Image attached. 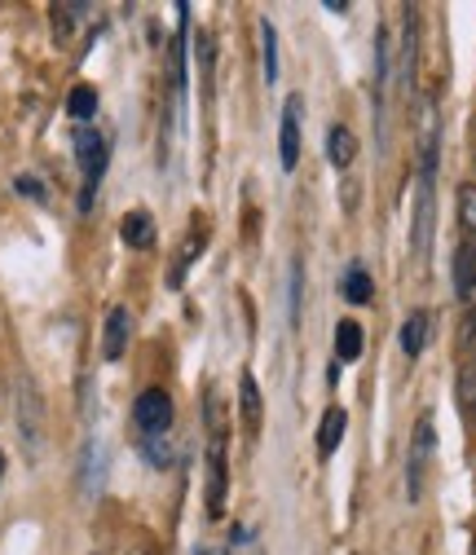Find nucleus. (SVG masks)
I'll return each instance as SVG.
<instances>
[{
	"label": "nucleus",
	"mask_w": 476,
	"mask_h": 555,
	"mask_svg": "<svg viewBox=\"0 0 476 555\" xmlns=\"http://www.w3.org/2000/svg\"><path fill=\"white\" fill-rule=\"evenodd\" d=\"M208 433H213V446H208V516L221 520L230 467H226V410H221L217 392L208 397Z\"/></svg>",
	"instance_id": "1"
},
{
	"label": "nucleus",
	"mask_w": 476,
	"mask_h": 555,
	"mask_svg": "<svg viewBox=\"0 0 476 555\" xmlns=\"http://www.w3.org/2000/svg\"><path fill=\"white\" fill-rule=\"evenodd\" d=\"M132 424L142 428V437H164L172 428V397L164 388H146L132 405Z\"/></svg>",
	"instance_id": "2"
},
{
	"label": "nucleus",
	"mask_w": 476,
	"mask_h": 555,
	"mask_svg": "<svg viewBox=\"0 0 476 555\" xmlns=\"http://www.w3.org/2000/svg\"><path fill=\"white\" fill-rule=\"evenodd\" d=\"M76 155H80V168H85V198H80V207H89V203H93V190H98V177H102V168H106V142L98 137V128L80 124V132H76Z\"/></svg>",
	"instance_id": "3"
},
{
	"label": "nucleus",
	"mask_w": 476,
	"mask_h": 555,
	"mask_svg": "<svg viewBox=\"0 0 476 555\" xmlns=\"http://www.w3.org/2000/svg\"><path fill=\"white\" fill-rule=\"evenodd\" d=\"M18 433L27 441V454H36L44 441V405H40V392L31 379L18 384Z\"/></svg>",
	"instance_id": "4"
},
{
	"label": "nucleus",
	"mask_w": 476,
	"mask_h": 555,
	"mask_svg": "<svg viewBox=\"0 0 476 555\" xmlns=\"http://www.w3.org/2000/svg\"><path fill=\"white\" fill-rule=\"evenodd\" d=\"M433 459V420H420L415 441H411V459H406V494L420 499L424 494V472Z\"/></svg>",
	"instance_id": "5"
},
{
	"label": "nucleus",
	"mask_w": 476,
	"mask_h": 555,
	"mask_svg": "<svg viewBox=\"0 0 476 555\" xmlns=\"http://www.w3.org/2000/svg\"><path fill=\"white\" fill-rule=\"evenodd\" d=\"M433 181H437V172H420V198H415V234H411L420 256H428V247H433V212H437Z\"/></svg>",
	"instance_id": "6"
},
{
	"label": "nucleus",
	"mask_w": 476,
	"mask_h": 555,
	"mask_svg": "<svg viewBox=\"0 0 476 555\" xmlns=\"http://www.w3.org/2000/svg\"><path fill=\"white\" fill-rule=\"evenodd\" d=\"M300 111H305V102H300V98H287V102H283V132H279V155H283V168H287V172L300 164Z\"/></svg>",
	"instance_id": "7"
},
{
	"label": "nucleus",
	"mask_w": 476,
	"mask_h": 555,
	"mask_svg": "<svg viewBox=\"0 0 476 555\" xmlns=\"http://www.w3.org/2000/svg\"><path fill=\"white\" fill-rule=\"evenodd\" d=\"M260 414H265V401H260V388L252 375H239V420H243V433L247 437H260Z\"/></svg>",
	"instance_id": "8"
},
{
	"label": "nucleus",
	"mask_w": 476,
	"mask_h": 555,
	"mask_svg": "<svg viewBox=\"0 0 476 555\" xmlns=\"http://www.w3.org/2000/svg\"><path fill=\"white\" fill-rule=\"evenodd\" d=\"M326 159H331L339 172L353 168V159H358V137H353L349 124H331V132H326Z\"/></svg>",
	"instance_id": "9"
},
{
	"label": "nucleus",
	"mask_w": 476,
	"mask_h": 555,
	"mask_svg": "<svg viewBox=\"0 0 476 555\" xmlns=\"http://www.w3.org/2000/svg\"><path fill=\"white\" fill-rule=\"evenodd\" d=\"M128 335H132V318H128V309H111V313H106V335H102V353H106V362H119V358H124Z\"/></svg>",
	"instance_id": "10"
},
{
	"label": "nucleus",
	"mask_w": 476,
	"mask_h": 555,
	"mask_svg": "<svg viewBox=\"0 0 476 555\" xmlns=\"http://www.w3.org/2000/svg\"><path fill=\"white\" fill-rule=\"evenodd\" d=\"M345 428H349L345 405H331V410L322 414V424H318V454H322V459H331V454L339 450V441H345Z\"/></svg>",
	"instance_id": "11"
},
{
	"label": "nucleus",
	"mask_w": 476,
	"mask_h": 555,
	"mask_svg": "<svg viewBox=\"0 0 476 555\" xmlns=\"http://www.w3.org/2000/svg\"><path fill=\"white\" fill-rule=\"evenodd\" d=\"M119 234H124L128 247L146 251V247L155 243V221H151V212H128V217L119 221Z\"/></svg>",
	"instance_id": "12"
},
{
	"label": "nucleus",
	"mask_w": 476,
	"mask_h": 555,
	"mask_svg": "<svg viewBox=\"0 0 476 555\" xmlns=\"http://www.w3.org/2000/svg\"><path fill=\"white\" fill-rule=\"evenodd\" d=\"M424 344H428V313L415 309L411 318L401 322V353H406V358H420Z\"/></svg>",
	"instance_id": "13"
},
{
	"label": "nucleus",
	"mask_w": 476,
	"mask_h": 555,
	"mask_svg": "<svg viewBox=\"0 0 476 555\" xmlns=\"http://www.w3.org/2000/svg\"><path fill=\"white\" fill-rule=\"evenodd\" d=\"M339 292H345V300H349V305H371L375 283H371V273H366L362 264H349V269H345V278H339Z\"/></svg>",
	"instance_id": "14"
},
{
	"label": "nucleus",
	"mask_w": 476,
	"mask_h": 555,
	"mask_svg": "<svg viewBox=\"0 0 476 555\" xmlns=\"http://www.w3.org/2000/svg\"><path fill=\"white\" fill-rule=\"evenodd\" d=\"M203 247H208V230L194 225V234L185 238V247L177 251V264H172V273H168V283H172V287H181V283H185V269L194 264V256H198Z\"/></svg>",
	"instance_id": "15"
},
{
	"label": "nucleus",
	"mask_w": 476,
	"mask_h": 555,
	"mask_svg": "<svg viewBox=\"0 0 476 555\" xmlns=\"http://www.w3.org/2000/svg\"><path fill=\"white\" fill-rule=\"evenodd\" d=\"M335 358L339 362H358L362 358V326L358 322H339L335 326Z\"/></svg>",
	"instance_id": "16"
},
{
	"label": "nucleus",
	"mask_w": 476,
	"mask_h": 555,
	"mask_svg": "<svg viewBox=\"0 0 476 555\" xmlns=\"http://www.w3.org/2000/svg\"><path fill=\"white\" fill-rule=\"evenodd\" d=\"M260 53H265V80L274 85L279 80V31H274V23H260Z\"/></svg>",
	"instance_id": "17"
},
{
	"label": "nucleus",
	"mask_w": 476,
	"mask_h": 555,
	"mask_svg": "<svg viewBox=\"0 0 476 555\" xmlns=\"http://www.w3.org/2000/svg\"><path fill=\"white\" fill-rule=\"evenodd\" d=\"M142 454H146L151 467H172V441H168V433L164 437H142Z\"/></svg>",
	"instance_id": "18"
},
{
	"label": "nucleus",
	"mask_w": 476,
	"mask_h": 555,
	"mask_svg": "<svg viewBox=\"0 0 476 555\" xmlns=\"http://www.w3.org/2000/svg\"><path fill=\"white\" fill-rule=\"evenodd\" d=\"M66 111H72L80 124H85V119H93V111H98V93H93L89 85L72 89V98H66Z\"/></svg>",
	"instance_id": "19"
},
{
	"label": "nucleus",
	"mask_w": 476,
	"mask_h": 555,
	"mask_svg": "<svg viewBox=\"0 0 476 555\" xmlns=\"http://www.w3.org/2000/svg\"><path fill=\"white\" fill-rule=\"evenodd\" d=\"M85 14V5H53V31L66 40L72 36V27H76V18Z\"/></svg>",
	"instance_id": "20"
},
{
	"label": "nucleus",
	"mask_w": 476,
	"mask_h": 555,
	"mask_svg": "<svg viewBox=\"0 0 476 555\" xmlns=\"http://www.w3.org/2000/svg\"><path fill=\"white\" fill-rule=\"evenodd\" d=\"M98 485H102V446L93 441L89 459H85V490H98Z\"/></svg>",
	"instance_id": "21"
},
{
	"label": "nucleus",
	"mask_w": 476,
	"mask_h": 555,
	"mask_svg": "<svg viewBox=\"0 0 476 555\" xmlns=\"http://www.w3.org/2000/svg\"><path fill=\"white\" fill-rule=\"evenodd\" d=\"M463 397L476 401V353H472V366L463 371Z\"/></svg>",
	"instance_id": "22"
},
{
	"label": "nucleus",
	"mask_w": 476,
	"mask_h": 555,
	"mask_svg": "<svg viewBox=\"0 0 476 555\" xmlns=\"http://www.w3.org/2000/svg\"><path fill=\"white\" fill-rule=\"evenodd\" d=\"M300 322V269L292 273V326Z\"/></svg>",
	"instance_id": "23"
},
{
	"label": "nucleus",
	"mask_w": 476,
	"mask_h": 555,
	"mask_svg": "<svg viewBox=\"0 0 476 555\" xmlns=\"http://www.w3.org/2000/svg\"><path fill=\"white\" fill-rule=\"evenodd\" d=\"M18 190H23L27 198H36V203L44 198V185H40V181H31V177H18Z\"/></svg>",
	"instance_id": "24"
},
{
	"label": "nucleus",
	"mask_w": 476,
	"mask_h": 555,
	"mask_svg": "<svg viewBox=\"0 0 476 555\" xmlns=\"http://www.w3.org/2000/svg\"><path fill=\"white\" fill-rule=\"evenodd\" d=\"M194 555H226V551H221V546H198Z\"/></svg>",
	"instance_id": "25"
},
{
	"label": "nucleus",
	"mask_w": 476,
	"mask_h": 555,
	"mask_svg": "<svg viewBox=\"0 0 476 555\" xmlns=\"http://www.w3.org/2000/svg\"><path fill=\"white\" fill-rule=\"evenodd\" d=\"M0 476H5V454H0Z\"/></svg>",
	"instance_id": "26"
}]
</instances>
